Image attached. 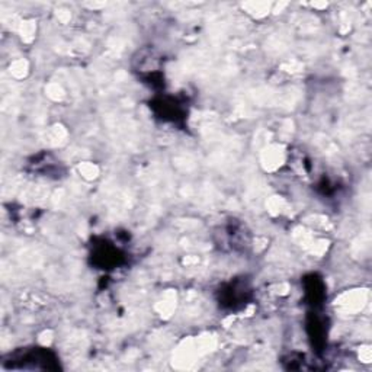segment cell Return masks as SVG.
<instances>
[{
	"mask_svg": "<svg viewBox=\"0 0 372 372\" xmlns=\"http://www.w3.org/2000/svg\"><path fill=\"white\" fill-rule=\"evenodd\" d=\"M249 292V287L245 282L236 281L225 285L223 288V291L220 292V301L221 304H227L228 307L236 308L239 306L246 304Z\"/></svg>",
	"mask_w": 372,
	"mask_h": 372,
	"instance_id": "1",
	"label": "cell"
}]
</instances>
